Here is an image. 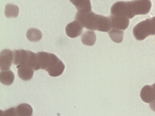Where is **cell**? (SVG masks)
<instances>
[{
	"label": "cell",
	"instance_id": "obj_12",
	"mask_svg": "<svg viewBox=\"0 0 155 116\" xmlns=\"http://www.w3.org/2000/svg\"><path fill=\"white\" fill-rule=\"evenodd\" d=\"M14 74L9 70L2 71L0 72V81L4 85H11L14 82Z\"/></svg>",
	"mask_w": 155,
	"mask_h": 116
},
{
	"label": "cell",
	"instance_id": "obj_7",
	"mask_svg": "<svg viewBox=\"0 0 155 116\" xmlns=\"http://www.w3.org/2000/svg\"><path fill=\"white\" fill-rule=\"evenodd\" d=\"M110 19L111 21L112 27L113 29L124 30L127 29L129 25L128 18L126 17L112 14L110 16Z\"/></svg>",
	"mask_w": 155,
	"mask_h": 116
},
{
	"label": "cell",
	"instance_id": "obj_10",
	"mask_svg": "<svg viewBox=\"0 0 155 116\" xmlns=\"http://www.w3.org/2000/svg\"><path fill=\"white\" fill-rule=\"evenodd\" d=\"M18 74L21 80L28 81L31 80L33 76V70L26 66H17Z\"/></svg>",
	"mask_w": 155,
	"mask_h": 116
},
{
	"label": "cell",
	"instance_id": "obj_17",
	"mask_svg": "<svg viewBox=\"0 0 155 116\" xmlns=\"http://www.w3.org/2000/svg\"><path fill=\"white\" fill-rule=\"evenodd\" d=\"M19 8L13 4H8L5 7V14L8 18H16L19 14Z\"/></svg>",
	"mask_w": 155,
	"mask_h": 116
},
{
	"label": "cell",
	"instance_id": "obj_5",
	"mask_svg": "<svg viewBox=\"0 0 155 116\" xmlns=\"http://www.w3.org/2000/svg\"><path fill=\"white\" fill-rule=\"evenodd\" d=\"M133 34L139 41L143 40L149 36L155 35V17L137 24L133 29Z\"/></svg>",
	"mask_w": 155,
	"mask_h": 116
},
{
	"label": "cell",
	"instance_id": "obj_18",
	"mask_svg": "<svg viewBox=\"0 0 155 116\" xmlns=\"http://www.w3.org/2000/svg\"><path fill=\"white\" fill-rule=\"evenodd\" d=\"M1 116H16V110L15 108H11L8 109L7 110H5L4 112L2 111H1Z\"/></svg>",
	"mask_w": 155,
	"mask_h": 116
},
{
	"label": "cell",
	"instance_id": "obj_8",
	"mask_svg": "<svg viewBox=\"0 0 155 116\" xmlns=\"http://www.w3.org/2000/svg\"><path fill=\"white\" fill-rule=\"evenodd\" d=\"M140 96L142 100L145 103H150L155 101V83L152 85H145L143 87Z\"/></svg>",
	"mask_w": 155,
	"mask_h": 116
},
{
	"label": "cell",
	"instance_id": "obj_1",
	"mask_svg": "<svg viewBox=\"0 0 155 116\" xmlns=\"http://www.w3.org/2000/svg\"><path fill=\"white\" fill-rule=\"evenodd\" d=\"M151 7L149 0H137L132 2H118L111 8V14L131 19L135 15L147 14Z\"/></svg>",
	"mask_w": 155,
	"mask_h": 116
},
{
	"label": "cell",
	"instance_id": "obj_19",
	"mask_svg": "<svg viewBox=\"0 0 155 116\" xmlns=\"http://www.w3.org/2000/svg\"><path fill=\"white\" fill-rule=\"evenodd\" d=\"M149 107L153 111H155V101L152 102L151 103H150Z\"/></svg>",
	"mask_w": 155,
	"mask_h": 116
},
{
	"label": "cell",
	"instance_id": "obj_6",
	"mask_svg": "<svg viewBox=\"0 0 155 116\" xmlns=\"http://www.w3.org/2000/svg\"><path fill=\"white\" fill-rule=\"evenodd\" d=\"M14 52L9 50L2 51L0 54V68L2 71L9 70L13 62Z\"/></svg>",
	"mask_w": 155,
	"mask_h": 116
},
{
	"label": "cell",
	"instance_id": "obj_13",
	"mask_svg": "<svg viewBox=\"0 0 155 116\" xmlns=\"http://www.w3.org/2000/svg\"><path fill=\"white\" fill-rule=\"evenodd\" d=\"M81 41L85 45H94L96 41V35L95 33L91 31H86L81 37Z\"/></svg>",
	"mask_w": 155,
	"mask_h": 116
},
{
	"label": "cell",
	"instance_id": "obj_3",
	"mask_svg": "<svg viewBox=\"0 0 155 116\" xmlns=\"http://www.w3.org/2000/svg\"><path fill=\"white\" fill-rule=\"evenodd\" d=\"M37 55L40 69L47 71L49 76L58 77L64 72V63L54 54L40 52Z\"/></svg>",
	"mask_w": 155,
	"mask_h": 116
},
{
	"label": "cell",
	"instance_id": "obj_4",
	"mask_svg": "<svg viewBox=\"0 0 155 116\" xmlns=\"http://www.w3.org/2000/svg\"><path fill=\"white\" fill-rule=\"evenodd\" d=\"M13 52V63L15 65L26 66L33 70L40 69L37 53L26 50H15Z\"/></svg>",
	"mask_w": 155,
	"mask_h": 116
},
{
	"label": "cell",
	"instance_id": "obj_15",
	"mask_svg": "<svg viewBox=\"0 0 155 116\" xmlns=\"http://www.w3.org/2000/svg\"><path fill=\"white\" fill-rule=\"evenodd\" d=\"M27 38L31 42H36L41 39L42 33L38 29H29L27 32Z\"/></svg>",
	"mask_w": 155,
	"mask_h": 116
},
{
	"label": "cell",
	"instance_id": "obj_11",
	"mask_svg": "<svg viewBox=\"0 0 155 116\" xmlns=\"http://www.w3.org/2000/svg\"><path fill=\"white\" fill-rule=\"evenodd\" d=\"M78 11H91L90 0H70Z\"/></svg>",
	"mask_w": 155,
	"mask_h": 116
},
{
	"label": "cell",
	"instance_id": "obj_16",
	"mask_svg": "<svg viewBox=\"0 0 155 116\" xmlns=\"http://www.w3.org/2000/svg\"><path fill=\"white\" fill-rule=\"evenodd\" d=\"M123 31L113 29L109 32V35L113 42L116 43H120L123 40Z\"/></svg>",
	"mask_w": 155,
	"mask_h": 116
},
{
	"label": "cell",
	"instance_id": "obj_14",
	"mask_svg": "<svg viewBox=\"0 0 155 116\" xmlns=\"http://www.w3.org/2000/svg\"><path fill=\"white\" fill-rule=\"evenodd\" d=\"M16 114L18 116H30L33 113L31 107L28 104H21L15 108Z\"/></svg>",
	"mask_w": 155,
	"mask_h": 116
},
{
	"label": "cell",
	"instance_id": "obj_9",
	"mask_svg": "<svg viewBox=\"0 0 155 116\" xmlns=\"http://www.w3.org/2000/svg\"><path fill=\"white\" fill-rule=\"evenodd\" d=\"M83 32V27L76 21L68 24L66 27V34L71 38H76L80 36Z\"/></svg>",
	"mask_w": 155,
	"mask_h": 116
},
{
	"label": "cell",
	"instance_id": "obj_2",
	"mask_svg": "<svg viewBox=\"0 0 155 116\" xmlns=\"http://www.w3.org/2000/svg\"><path fill=\"white\" fill-rule=\"evenodd\" d=\"M76 19L82 27L90 30L107 32L112 28L110 18L95 14L91 11H78Z\"/></svg>",
	"mask_w": 155,
	"mask_h": 116
}]
</instances>
